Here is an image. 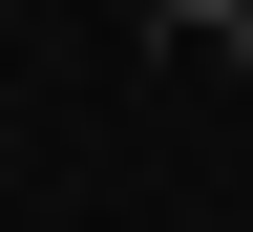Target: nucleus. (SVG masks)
<instances>
[{"mask_svg":"<svg viewBox=\"0 0 253 232\" xmlns=\"http://www.w3.org/2000/svg\"><path fill=\"white\" fill-rule=\"evenodd\" d=\"M169 21H190V43H253V0H169Z\"/></svg>","mask_w":253,"mask_h":232,"instance_id":"1","label":"nucleus"}]
</instances>
